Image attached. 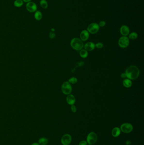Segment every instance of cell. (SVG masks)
Here are the masks:
<instances>
[{
    "label": "cell",
    "mask_w": 144,
    "mask_h": 145,
    "mask_svg": "<svg viewBox=\"0 0 144 145\" xmlns=\"http://www.w3.org/2000/svg\"><path fill=\"white\" fill-rule=\"evenodd\" d=\"M123 84L126 88H129L132 86V81L130 79H125L123 81Z\"/></svg>",
    "instance_id": "obj_15"
},
{
    "label": "cell",
    "mask_w": 144,
    "mask_h": 145,
    "mask_svg": "<svg viewBox=\"0 0 144 145\" xmlns=\"http://www.w3.org/2000/svg\"><path fill=\"white\" fill-rule=\"evenodd\" d=\"M121 130L120 128L118 127L114 128L112 131V135L114 137H119L121 134Z\"/></svg>",
    "instance_id": "obj_14"
},
{
    "label": "cell",
    "mask_w": 144,
    "mask_h": 145,
    "mask_svg": "<svg viewBox=\"0 0 144 145\" xmlns=\"http://www.w3.org/2000/svg\"><path fill=\"white\" fill-rule=\"evenodd\" d=\"M40 5L43 9H46L48 7V3L46 0H40L39 2Z\"/></svg>",
    "instance_id": "obj_20"
},
{
    "label": "cell",
    "mask_w": 144,
    "mask_h": 145,
    "mask_svg": "<svg viewBox=\"0 0 144 145\" xmlns=\"http://www.w3.org/2000/svg\"><path fill=\"white\" fill-rule=\"evenodd\" d=\"M71 84H75L77 83L78 82L77 78L75 77H71L69 79V81H68Z\"/></svg>",
    "instance_id": "obj_22"
},
{
    "label": "cell",
    "mask_w": 144,
    "mask_h": 145,
    "mask_svg": "<svg viewBox=\"0 0 144 145\" xmlns=\"http://www.w3.org/2000/svg\"><path fill=\"white\" fill-rule=\"evenodd\" d=\"M66 100L67 103L69 105H74V103H75V97L72 94H69V95H68V96L66 97Z\"/></svg>",
    "instance_id": "obj_13"
},
{
    "label": "cell",
    "mask_w": 144,
    "mask_h": 145,
    "mask_svg": "<svg viewBox=\"0 0 144 145\" xmlns=\"http://www.w3.org/2000/svg\"><path fill=\"white\" fill-rule=\"evenodd\" d=\"M99 27H103L106 24V22L104 20H102L100 21L98 24Z\"/></svg>",
    "instance_id": "obj_24"
},
{
    "label": "cell",
    "mask_w": 144,
    "mask_h": 145,
    "mask_svg": "<svg viewBox=\"0 0 144 145\" xmlns=\"http://www.w3.org/2000/svg\"><path fill=\"white\" fill-rule=\"evenodd\" d=\"M34 17L35 19L36 20H37V21L40 20L42 18L43 15L42 12L39 10H37L35 12Z\"/></svg>",
    "instance_id": "obj_16"
},
{
    "label": "cell",
    "mask_w": 144,
    "mask_h": 145,
    "mask_svg": "<svg viewBox=\"0 0 144 145\" xmlns=\"http://www.w3.org/2000/svg\"><path fill=\"white\" fill-rule=\"evenodd\" d=\"M55 31V28H51V31H52V32H54V31Z\"/></svg>",
    "instance_id": "obj_32"
},
{
    "label": "cell",
    "mask_w": 144,
    "mask_h": 145,
    "mask_svg": "<svg viewBox=\"0 0 144 145\" xmlns=\"http://www.w3.org/2000/svg\"><path fill=\"white\" fill-rule=\"evenodd\" d=\"M120 33L123 36H127L129 34V27L126 25H123L120 28Z\"/></svg>",
    "instance_id": "obj_10"
},
{
    "label": "cell",
    "mask_w": 144,
    "mask_h": 145,
    "mask_svg": "<svg viewBox=\"0 0 144 145\" xmlns=\"http://www.w3.org/2000/svg\"><path fill=\"white\" fill-rule=\"evenodd\" d=\"M31 145H40L38 143H33V144H32Z\"/></svg>",
    "instance_id": "obj_31"
},
{
    "label": "cell",
    "mask_w": 144,
    "mask_h": 145,
    "mask_svg": "<svg viewBox=\"0 0 144 145\" xmlns=\"http://www.w3.org/2000/svg\"><path fill=\"white\" fill-rule=\"evenodd\" d=\"M100 27L98 23H93L90 24L87 28V31L91 34H96L99 30Z\"/></svg>",
    "instance_id": "obj_6"
},
{
    "label": "cell",
    "mask_w": 144,
    "mask_h": 145,
    "mask_svg": "<svg viewBox=\"0 0 144 145\" xmlns=\"http://www.w3.org/2000/svg\"><path fill=\"white\" fill-rule=\"evenodd\" d=\"M138 37L137 33L135 32H132L128 35V38L132 40H136Z\"/></svg>",
    "instance_id": "obj_21"
},
{
    "label": "cell",
    "mask_w": 144,
    "mask_h": 145,
    "mask_svg": "<svg viewBox=\"0 0 144 145\" xmlns=\"http://www.w3.org/2000/svg\"><path fill=\"white\" fill-rule=\"evenodd\" d=\"M98 140V136L94 132H90L88 135L86 141L88 145H93L96 143Z\"/></svg>",
    "instance_id": "obj_3"
},
{
    "label": "cell",
    "mask_w": 144,
    "mask_h": 145,
    "mask_svg": "<svg viewBox=\"0 0 144 145\" xmlns=\"http://www.w3.org/2000/svg\"><path fill=\"white\" fill-rule=\"evenodd\" d=\"M90 36V33L87 30H82L80 34V38L82 41H86L88 40Z\"/></svg>",
    "instance_id": "obj_11"
},
{
    "label": "cell",
    "mask_w": 144,
    "mask_h": 145,
    "mask_svg": "<svg viewBox=\"0 0 144 145\" xmlns=\"http://www.w3.org/2000/svg\"><path fill=\"white\" fill-rule=\"evenodd\" d=\"M120 77L123 79H125L126 78V73H125V72H124V73L123 72V73H121V75H120Z\"/></svg>",
    "instance_id": "obj_28"
},
{
    "label": "cell",
    "mask_w": 144,
    "mask_h": 145,
    "mask_svg": "<svg viewBox=\"0 0 144 145\" xmlns=\"http://www.w3.org/2000/svg\"><path fill=\"white\" fill-rule=\"evenodd\" d=\"M118 45L122 48L127 47L129 44V39L127 36H122L119 38L118 42Z\"/></svg>",
    "instance_id": "obj_7"
},
{
    "label": "cell",
    "mask_w": 144,
    "mask_h": 145,
    "mask_svg": "<svg viewBox=\"0 0 144 145\" xmlns=\"http://www.w3.org/2000/svg\"></svg>",
    "instance_id": "obj_33"
},
{
    "label": "cell",
    "mask_w": 144,
    "mask_h": 145,
    "mask_svg": "<svg viewBox=\"0 0 144 145\" xmlns=\"http://www.w3.org/2000/svg\"><path fill=\"white\" fill-rule=\"evenodd\" d=\"M25 7L27 10L30 12H35L38 10L37 6L33 2L30 1L26 3Z\"/></svg>",
    "instance_id": "obj_8"
},
{
    "label": "cell",
    "mask_w": 144,
    "mask_h": 145,
    "mask_svg": "<svg viewBox=\"0 0 144 145\" xmlns=\"http://www.w3.org/2000/svg\"><path fill=\"white\" fill-rule=\"evenodd\" d=\"M71 110L72 111V112H77V108L74 105H71Z\"/></svg>",
    "instance_id": "obj_26"
},
{
    "label": "cell",
    "mask_w": 144,
    "mask_h": 145,
    "mask_svg": "<svg viewBox=\"0 0 144 145\" xmlns=\"http://www.w3.org/2000/svg\"><path fill=\"white\" fill-rule=\"evenodd\" d=\"M48 140L47 138L42 137L39 139L38 140V143L40 145H46L48 143Z\"/></svg>",
    "instance_id": "obj_17"
},
{
    "label": "cell",
    "mask_w": 144,
    "mask_h": 145,
    "mask_svg": "<svg viewBox=\"0 0 144 145\" xmlns=\"http://www.w3.org/2000/svg\"><path fill=\"white\" fill-rule=\"evenodd\" d=\"M120 128L121 132L125 134L130 133L133 130L132 125L129 123H125L122 124Z\"/></svg>",
    "instance_id": "obj_4"
},
{
    "label": "cell",
    "mask_w": 144,
    "mask_h": 145,
    "mask_svg": "<svg viewBox=\"0 0 144 145\" xmlns=\"http://www.w3.org/2000/svg\"><path fill=\"white\" fill-rule=\"evenodd\" d=\"M23 0L24 2L27 3L31 1L32 0Z\"/></svg>",
    "instance_id": "obj_30"
},
{
    "label": "cell",
    "mask_w": 144,
    "mask_h": 145,
    "mask_svg": "<svg viewBox=\"0 0 144 145\" xmlns=\"http://www.w3.org/2000/svg\"><path fill=\"white\" fill-rule=\"evenodd\" d=\"M79 145H88V143L86 140H82L79 143Z\"/></svg>",
    "instance_id": "obj_27"
},
{
    "label": "cell",
    "mask_w": 144,
    "mask_h": 145,
    "mask_svg": "<svg viewBox=\"0 0 144 145\" xmlns=\"http://www.w3.org/2000/svg\"><path fill=\"white\" fill-rule=\"evenodd\" d=\"M104 46V45L103 43H97L96 44H95V47H96V48H98V49H101V48H103Z\"/></svg>",
    "instance_id": "obj_23"
},
{
    "label": "cell",
    "mask_w": 144,
    "mask_h": 145,
    "mask_svg": "<svg viewBox=\"0 0 144 145\" xmlns=\"http://www.w3.org/2000/svg\"><path fill=\"white\" fill-rule=\"evenodd\" d=\"M126 77L127 79L132 80L136 79L140 74L139 68L136 66L131 65L126 68L125 71Z\"/></svg>",
    "instance_id": "obj_1"
},
{
    "label": "cell",
    "mask_w": 144,
    "mask_h": 145,
    "mask_svg": "<svg viewBox=\"0 0 144 145\" xmlns=\"http://www.w3.org/2000/svg\"><path fill=\"white\" fill-rule=\"evenodd\" d=\"M56 36V34L55 33H54V32H52V31H51L49 32V38L52 39H54L55 38Z\"/></svg>",
    "instance_id": "obj_25"
},
{
    "label": "cell",
    "mask_w": 144,
    "mask_h": 145,
    "mask_svg": "<svg viewBox=\"0 0 144 145\" xmlns=\"http://www.w3.org/2000/svg\"><path fill=\"white\" fill-rule=\"evenodd\" d=\"M79 54L80 56L82 58H87L88 55V52L85 49H82L80 50Z\"/></svg>",
    "instance_id": "obj_18"
},
{
    "label": "cell",
    "mask_w": 144,
    "mask_h": 145,
    "mask_svg": "<svg viewBox=\"0 0 144 145\" xmlns=\"http://www.w3.org/2000/svg\"><path fill=\"white\" fill-rule=\"evenodd\" d=\"M131 144V140H127L126 142V145H130Z\"/></svg>",
    "instance_id": "obj_29"
},
{
    "label": "cell",
    "mask_w": 144,
    "mask_h": 145,
    "mask_svg": "<svg viewBox=\"0 0 144 145\" xmlns=\"http://www.w3.org/2000/svg\"><path fill=\"white\" fill-rule=\"evenodd\" d=\"M72 140L71 135L68 134H66L63 136L61 139V143L63 145H69Z\"/></svg>",
    "instance_id": "obj_9"
},
{
    "label": "cell",
    "mask_w": 144,
    "mask_h": 145,
    "mask_svg": "<svg viewBox=\"0 0 144 145\" xmlns=\"http://www.w3.org/2000/svg\"><path fill=\"white\" fill-rule=\"evenodd\" d=\"M84 47L85 49L88 51H92L96 48L95 43L92 42H89L87 43L84 45Z\"/></svg>",
    "instance_id": "obj_12"
},
{
    "label": "cell",
    "mask_w": 144,
    "mask_h": 145,
    "mask_svg": "<svg viewBox=\"0 0 144 145\" xmlns=\"http://www.w3.org/2000/svg\"><path fill=\"white\" fill-rule=\"evenodd\" d=\"M71 46L73 49L76 51H80L84 47L83 42L80 38L75 37L71 40Z\"/></svg>",
    "instance_id": "obj_2"
},
{
    "label": "cell",
    "mask_w": 144,
    "mask_h": 145,
    "mask_svg": "<svg viewBox=\"0 0 144 145\" xmlns=\"http://www.w3.org/2000/svg\"><path fill=\"white\" fill-rule=\"evenodd\" d=\"M24 3L23 0H15L14 2V5L16 8H20L23 6Z\"/></svg>",
    "instance_id": "obj_19"
},
{
    "label": "cell",
    "mask_w": 144,
    "mask_h": 145,
    "mask_svg": "<svg viewBox=\"0 0 144 145\" xmlns=\"http://www.w3.org/2000/svg\"><path fill=\"white\" fill-rule=\"evenodd\" d=\"M61 91L65 95H69L72 92V86L68 81L65 82L61 86Z\"/></svg>",
    "instance_id": "obj_5"
}]
</instances>
